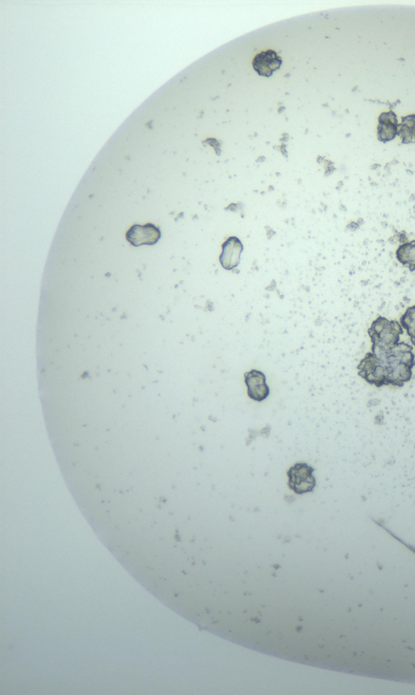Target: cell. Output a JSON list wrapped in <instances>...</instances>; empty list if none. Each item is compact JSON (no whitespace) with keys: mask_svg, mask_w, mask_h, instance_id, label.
I'll return each mask as SVG.
<instances>
[{"mask_svg":"<svg viewBox=\"0 0 415 695\" xmlns=\"http://www.w3.org/2000/svg\"><path fill=\"white\" fill-rule=\"evenodd\" d=\"M357 367L358 375L377 387H402L410 382L415 366L412 345L399 343L393 347L371 348Z\"/></svg>","mask_w":415,"mask_h":695,"instance_id":"obj_1","label":"cell"},{"mask_svg":"<svg viewBox=\"0 0 415 695\" xmlns=\"http://www.w3.org/2000/svg\"><path fill=\"white\" fill-rule=\"evenodd\" d=\"M404 333L400 322L389 320L387 318L378 316L374 320L368 335L372 341V347L387 348L393 347L400 343L401 335Z\"/></svg>","mask_w":415,"mask_h":695,"instance_id":"obj_2","label":"cell"},{"mask_svg":"<svg viewBox=\"0 0 415 695\" xmlns=\"http://www.w3.org/2000/svg\"><path fill=\"white\" fill-rule=\"evenodd\" d=\"M315 469L307 463H296L287 471L289 478L288 486L296 494L303 495L313 491L316 485V479L313 476Z\"/></svg>","mask_w":415,"mask_h":695,"instance_id":"obj_3","label":"cell"},{"mask_svg":"<svg viewBox=\"0 0 415 695\" xmlns=\"http://www.w3.org/2000/svg\"><path fill=\"white\" fill-rule=\"evenodd\" d=\"M161 231L152 224L134 225L126 234V239L136 247L143 245L153 246L158 241Z\"/></svg>","mask_w":415,"mask_h":695,"instance_id":"obj_4","label":"cell"},{"mask_svg":"<svg viewBox=\"0 0 415 695\" xmlns=\"http://www.w3.org/2000/svg\"><path fill=\"white\" fill-rule=\"evenodd\" d=\"M244 380L247 387V395L253 401L262 402L269 396V387L266 384V377L263 372L257 370H252L245 373Z\"/></svg>","mask_w":415,"mask_h":695,"instance_id":"obj_5","label":"cell"},{"mask_svg":"<svg viewBox=\"0 0 415 695\" xmlns=\"http://www.w3.org/2000/svg\"><path fill=\"white\" fill-rule=\"evenodd\" d=\"M282 63L281 58L273 50L259 53L253 60L252 66L259 76L269 78L278 70Z\"/></svg>","mask_w":415,"mask_h":695,"instance_id":"obj_6","label":"cell"},{"mask_svg":"<svg viewBox=\"0 0 415 695\" xmlns=\"http://www.w3.org/2000/svg\"><path fill=\"white\" fill-rule=\"evenodd\" d=\"M243 250V245L237 237L232 236L225 241L220 256V263L223 268L233 270L237 268Z\"/></svg>","mask_w":415,"mask_h":695,"instance_id":"obj_7","label":"cell"},{"mask_svg":"<svg viewBox=\"0 0 415 695\" xmlns=\"http://www.w3.org/2000/svg\"><path fill=\"white\" fill-rule=\"evenodd\" d=\"M377 127V137L379 142L386 143L394 140L399 130V120L393 111L380 114Z\"/></svg>","mask_w":415,"mask_h":695,"instance_id":"obj_8","label":"cell"},{"mask_svg":"<svg viewBox=\"0 0 415 695\" xmlns=\"http://www.w3.org/2000/svg\"><path fill=\"white\" fill-rule=\"evenodd\" d=\"M396 258L405 268L415 271V240L403 243L396 251Z\"/></svg>","mask_w":415,"mask_h":695,"instance_id":"obj_9","label":"cell"},{"mask_svg":"<svg viewBox=\"0 0 415 695\" xmlns=\"http://www.w3.org/2000/svg\"><path fill=\"white\" fill-rule=\"evenodd\" d=\"M397 135L401 137L403 144L415 143V114L401 117Z\"/></svg>","mask_w":415,"mask_h":695,"instance_id":"obj_10","label":"cell"},{"mask_svg":"<svg viewBox=\"0 0 415 695\" xmlns=\"http://www.w3.org/2000/svg\"><path fill=\"white\" fill-rule=\"evenodd\" d=\"M400 323L405 329L412 345L415 347V305L406 309L400 318Z\"/></svg>","mask_w":415,"mask_h":695,"instance_id":"obj_11","label":"cell"}]
</instances>
